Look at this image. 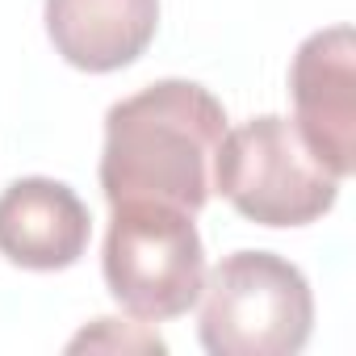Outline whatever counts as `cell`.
Instances as JSON below:
<instances>
[{
	"mask_svg": "<svg viewBox=\"0 0 356 356\" xmlns=\"http://www.w3.org/2000/svg\"><path fill=\"white\" fill-rule=\"evenodd\" d=\"M92 235L88 206L51 176H26L0 193V256L34 268L55 273L72 268Z\"/></svg>",
	"mask_w": 356,
	"mask_h": 356,
	"instance_id": "6",
	"label": "cell"
},
{
	"mask_svg": "<svg viewBox=\"0 0 356 356\" xmlns=\"http://www.w3.org/2000/svg\"><path fill=\"white\" fill-rule=\"evenodd\" d=\"M72 352H80V348H138V352H163V339L159 335H151V331H138V327H122L118 331V318H97V327L92 331H80L72 343H67Z\"/></svg>",
	"mask_w": 356,
	"mask_h": 356,
	"instance_id": "8",
	"label": "cell"
},
{
	"mask_svg": "<svg viewBox=\"0 0 356 356\" xmlns=\"http://www.w3.org/2000/svg\"><path fill=\"white\" fill-rule=\"evenodd\" d=\"M227 134L222 101L193 80H159L105 113L101 189L118 202H163L197 214Z\"/></svg>",
	"mask_w": 356,
	"mask_h": 356,
	"instance_id": "1",
	"label": "cell"
},
{
	"mask_svg": "<svg viewBox=\"0 0 356 356\" xmlns=\"http://www.w3.org/2000/svg\"><path fill=\"white\" fill-rule=\"evenodd\" d=\"M314 327V298L298 264L235 252L202 285V348L210 356H293Z\"/></svg>",
	"mask_w": 356,
	"mask_h": 356,
	"instance_id": "3",
	"label": "cell"
},
{
	"mask_svg": "<svg viewBox=\"0 0 356 356\" xmlns=\"http://www.w3.org/2000/svg\"><path fill=\"white\" fill-rule=\"evenodd\" d=\"M214 189L260 227H306L339 197V176L310 151L289 118L264 113L222 134Z\"/></svg>",
	"mask_w": 356,
	"mask_h": 356,
	"instance_id": "2",
	"label": "cell"
},
{
	"mask_svg": "<svg viewBox=\"0 0 356 356\" xmlns=\"http://www.w3.org/2000/svg\"><path fill=\"white\" fill-rule=\"evenodd\" d=\"M159 26V0H47V34L80 72L134 63Z\"/></svg>",
	"mask_w": 356,
	"mask_h": 356,
	"instance_id": "7",
	"label": "cell"
},
{
	"mask_svg": "<svg viewBox=\"0 0 356 356\" xmlns=\"http://www.w3.org/2000/svg\"><path fill=\"white\" fill-rule=\"evenodd\" d=\"M293 126L310 151L339 176L356 168V38L352 26H331L310 34L289 67Z\"/></svg>",
	"mask_w": 356,
	"mask_h": 356,
	"instance_id": "5",
	"label": "cell"
},
{
	"mask_svg": "<svg viewBox=\"0 0 356 356\" xmlns=\"http://www.w3.org/2000/svg\"><path fill=\"white\" fill-rule=\"evenodd\" d=\"M105 285L143 323H168L197 306L206 248L193 214L163 202H118L105 235Z\"/></svg>",
	"mask_w": 356,
	"mask_h": 356,
	"instance_id": "4",
	"label": "cell"
}]
</instances>
